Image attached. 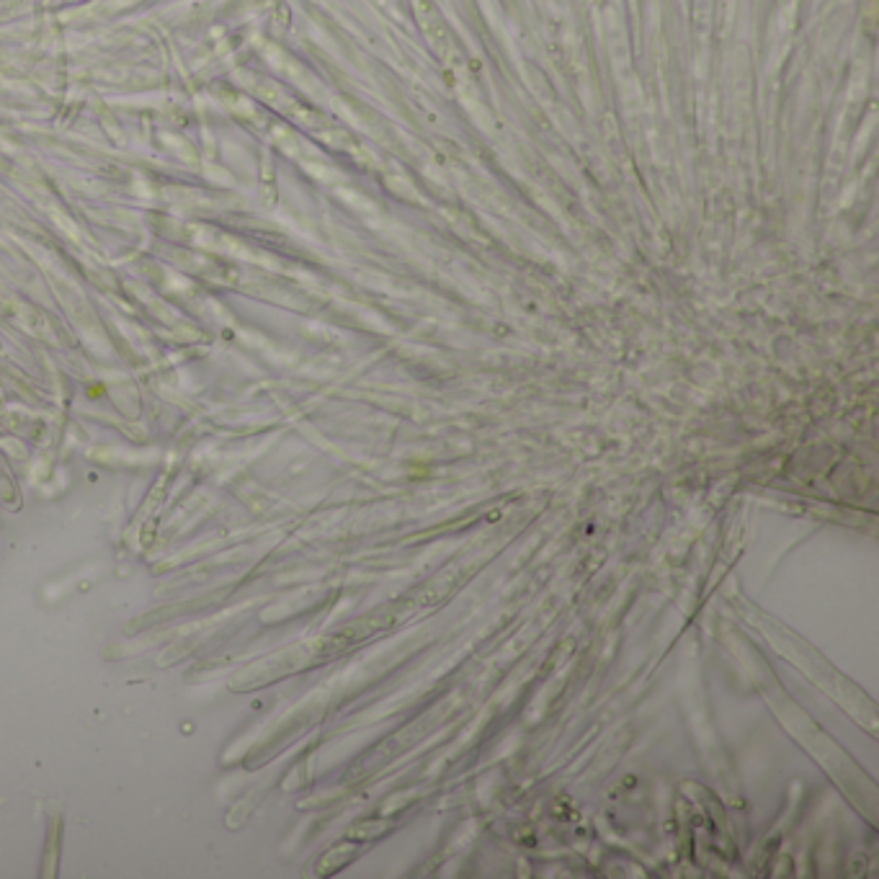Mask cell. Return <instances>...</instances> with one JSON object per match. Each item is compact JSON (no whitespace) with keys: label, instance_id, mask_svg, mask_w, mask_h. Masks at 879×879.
<instances>
[{"label":"cell","instance_id":"1","mask_svg":"<svg viewBox=\"0 0 879 879\" xmlns=\"http://www.w3.org/2000/svg\"><path fill=\"white\" fill-rule=\"evenodd\" d=\"M354 854H356V846H351V843H343V846H338V849H333L325 859H320V869H317V872H320V874L335 872L338 866H343L346 861H351V859H354Z\"/></svg>","mask_w":879,"mask_h":879},{"label":"cell","instance_id":"2","mask_svg":"<svg viewBox=\"0 0 879 879\" xmlns=\"http://www.w3.org/2000/svg\"><path fill=\"white\" fill-rule=\"evenodd\" d=\"M387 830H390V823H387V820H366V823H356V826L351 828L348 838H364V841H366V838H377V835L387 833Z\"/></svg>","mask_w":879,"mask_h":879}]
</instances>
